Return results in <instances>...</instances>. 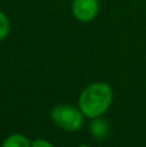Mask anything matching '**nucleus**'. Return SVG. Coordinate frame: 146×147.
<instances>
[{
  "mask_svg": "<svg viewBox=\"0 0 146 147\" xmlns=\"http://www.w3.org/2000/svg\"><path fill=\"white\" fill-rule=\"evenodd\" d=\"M52 120L62 129L76 132L83 125V112L72 106L59 105L52 111Z\"/></svg>",
  "mask_w": 146,
  "mask_h": 147,
  "instance_id": "f03ea898",
  "label": "nucleus"
},
{
  "mask_svg": "<svg viewBox=\"0 0 146 147\" xmlns=\"http://www.w3.org/2000/svg\"><path fill=\"white\" fill-rule=\"evenodd\" d=\"M98 12L97 0H74L72 3V13L82 22L92 21Z\"/></svg>",
  "mask_w": 146,
  "mask_h": 147,
  "instance_id": "7ed1b4c3",
  "label": "nucleus"
},
{
  "mask_svg": "<svg viewBox=\"0 0 146 147\" xmlns=\"http://www.w3.org/2000/svg\"><path fill=\"white\" fill-rule=\"evenodd\" d=\"M1 147H31L30 141L22 134H13L9 136L4 141Z\"/></svg>",
  "mask_w": 146,
  "mask_h": 147,
  "instance_id": "39448f33",
  "label": "nucleus"
},
{
  "mask_svg": "<svg viewBox=\"0 0 146 147\" xmlns=\"http://www.w3.org/2000/svg\"><path fill=\"white\" fill-rule=\"evenodd\" d=\"M80 147H89V146H80Z\"/></svg>",
  "mask_w": 146,
  "mask_h": 147,
  "instance_id": "6e6552de",
  "label": "nucleus"
},
{
  "mask_svg": "<svg viewBox=\"0 0 146 147\" xmlns=\"http://www.w3.org/2000/svg\"><path fill=\"white\" fill-rule=\"evenodd\" d=\"M91 133H92L93 137H96L97 140H103L106 138L109 133V124L106 120L100 119L98 117H95L93 121L91 123Z\"/></svg>",
  "mask_w": 146,
  "mask_h": 147,
  "instance_id": "20e7f679",
  "label": "nucleus"
},
{
  "mask_svg": "<svg viewBox=\"0 0 146 147\" xmlns=\"http://www.w3.org/2000/svg\"><path fill=\"white\" fill-rule=\"evenodd\" d=\"M31 147H53V145L45 140H35L31 143Z\"/></svg>",
  "mask_w": 146,
  "mask_h": 147,
  "instance_id": "0eeeda50",
  "label": "nucleus"
},
{
  "mask_svg": "<svg viewBox=\"0 0 146 147\" xmlns=\"http://www.w3.org/2000/svg\"><path fill=\"white\" fill-rule=\"evenodd\" d=\"M113 101L111 88L105 83H95L80 94L79 109L88 117H98L109 109Z\"/></svg>",
  "mask_w": 146,
  "mask_h": 147,
  "instance_id": "f257e3e1",
  "label": "nucleus"
},
{
  "mask_svg": "<svg viewBox=\"0 0 146 147\" xmlns=\"http://www.w3.org/2000/svg\"><path fill=\"white\" fill-rule=\"evenodd\" d=\"M9 28L10 26H9V21H8L7 16L0 10V40H3V39H5L8 36Z\"/></svg>",
  "mask_w": 146,
  "mask_h": 147,
  "instance_id": "423d86ee",
  "label": "nucleus"
}]
</instances>
